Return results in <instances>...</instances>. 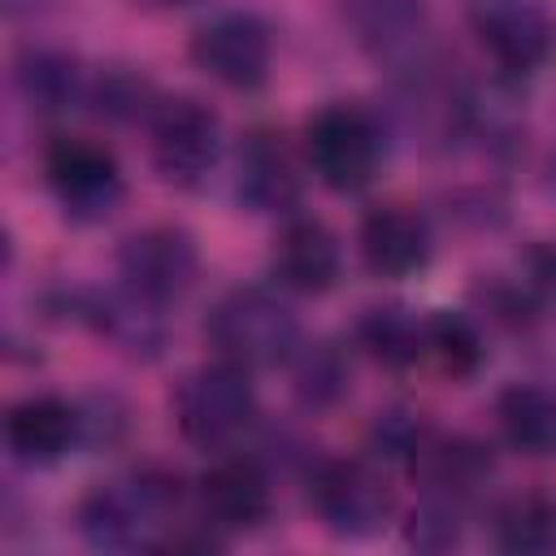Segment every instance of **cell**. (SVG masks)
I'll return each mask as SVG.
<instances>
[{
  "label": "cell",
  "instance_id": "obj_21",
  "mask_svg": "<svg viewBox=\"0 0 556 556\" xmlns=\"http://www.w3.org/2000/svg\"><path fill=\"white\" fill-rule=\"evenodd\" d=\"M356 343L387 369H408L426 356V317L417 321L400 304L365 308L356 321Z\"/></svg>",
  "mask_w": 556,
  "mask_h": 556
},
{
  "label": "cell",
  "instance_id": "obj_25",
  "mask_svg": "<svg viewBox=\"0 0 556 556\" xmlns=\"http://www.w3.org/2000/svg\"><path fill=\"white\" fill-rule=\"evenodd\" d=\"M460 534H465V500L447 491H426L404 526V539L417 552H447L460 543Z\"/></svg>",
  "mask_w": 556,
  "mask_h": 556
},
{
  "label": "cell",
  "instance_id": "obj_16",
  "mask_svg": "<svg viewBox=\"0 0 556 556\" xmlns=\"http://www.w3.org/2000/svg\"><path fill=\"white\" fill-rule=\"evenodd\" d=\"M78 317L91 321L104 339H113L130 356L152 361L165 348V313H161V304H148L130 287H117V291H104V295L100 291L87 295Z\"/></svg>",
  "mask_w": 556,
  "mask_h": 556
},
{
  "label": "cell",
  "instance_id": "obj_13",
  "mask_svg": "<svg viewBox=\"0 0 556 556\" xmlns=\"http://www.w3.org/2000/svg\"><path fill=\"white\" fill-rule=\"evenodd\" d=\"M269 269L278 278L282 291L295 295H321L339 282L343 274V248L334 239V230L317 217H295L278 230L274 239V256Z\"/></svg>",
  "mask_w": 556,
  "mask_h": 556
},
{
  "label": "cell",
  "instance_id": "obj_26",
  "mask_svg": "<svg viewBox=\"0 0 556 556\" xmlns=\"http://www.w3.org/2000/svg\"><path fill=\"white\" fill-rule=\"evenodd\" d=\"M434 439V430L421 421V413L413 408H387L378 413V421L369 426V447L378 460H395V465H417V456L426 452V443Z\"/></svg>",
  "mask_w": 556,
  "mask_h": 556
},
{
  "label": "cell",
  "instance_id": "obj_14",
  "mask_svg": "<svg viewBox=\"0 0 556 556\" xmlns=\"http://www.w3.org/2000/svg\"><path fill=\"white\" fill-rule=\"evenodd\" d=\"M430 222L413 204H378L361 222V256L378 278H413L430 261Z\"/></svg>",
  "mask_w": 556,
  "mask_h": 556
},
{
  "label": "cell",
  "instance_id": "obj_11",
  "mask_svg": "<svg viewBox=\"0 0 556 556\" xmlns=\"http://www.w3.org/2000/svg\"><path fill=\"white\" fill-rule=\"evenodd\" d=\"M269 473L261 469L256 456H222L213 460L200 482H195V504L200 517L222 530V534H243L256 530L269 517Z\"/></svg>",
  "mask_w": 556,
  "mask_h": 556
},
{
  "label": "cell",
  "instance_id": "obj_7",
  "mask_svg": "<svg viewBox=\"0 0 556 556\" xmlns=\"http://www.w3.org/2000/svg\"><path fill=\"white\" fill-rule=\"evenodd\" d=\"M43 178L74 222H104L122 204V165L104 143L87 135L52 139L43 152Z\"/></svg>",
  "mask_w": 556,
  "mask_h": 556
},
{
  "label": "cell",
  "instance_id": "obj_24",
  "mask_svg": "<svg viewBox=\"0 0 556 556\" xmlns=\"http://www.w3.org/2000/svg\"><path fill=\"white\" fill-rule=\"evenodd\" d=\"M291 382H295V400L304 408H330L348 395L352 382V365L343 356L339 343L321 339V343H304L291 356Z\"/></svg>",
  "mask_w": 556,
  "mask_h": 556
},
{
  "label": "cell",
  "instance_id": "obj_3",
  "mask_svg": "<svg viewBox=\"0 0 556 556\" xmlns=\"http://www.w3.org/2000/svg\"><path fill=\"white\" fill-rule=\"evenodd\" d=\"M304 161L321 187L352 195L374 182L382 165V126L361 104H321L304 122Z\"/></svg>",
  "mask_w": 556,
  "mask_h": 556
},
{
  "label": "cell",
  "instance_id": "obj_17",
  "mask_svg": "<svg viewBox=\"0 0 556 556\" xmlns=\"http://www.w3.org/2000/svg\"><path fill=\"white\" fill-rule=\"evenodd\" d=\"M339 13L361 48L387 61H408L417 52L426 0H339Z\"/></svg>",
  "mask_w": 556,
  "mask_h": 556
},
{
  "label": "cell",
  "instance_id": "obj_23",
  "mask_svg": "<svg viewBox=\"0 0 556 556\" xmlns=\"http://www.w3.org/2000/svg\"><path fill=\"white\" fill-rule=\"evenodd\" d=\"M426 356L447 374V378H473L486 361V343L473 317L456 308H434L426 317Z\"/></svg>",
  "mask_w": 556,
  "mask_h": 556
},
{
  "label": "cell",
  "instance_id": "obj_29",
  "mask_svg": "<svg viewBox=\"0 0 556 556\" xmlns=\"http://www.w3.org/2000/svg\"><path fill=\"white\" fill-rule=\"evenodd\" d=\"M135 4H143V9H182L191 0H135Z\"/></svg>",
  "mask_w": 556,
  "mask_h": 556
},
{
  "label": "cell",
  "instance_id": "obj_30",
  "mask_svg": "<svg viewBox=\"0 0 556 556\" xmlns=\"http://www.w3.org/2000/svg\"><path fill=\"white\" fill-rule=\"evenodd\" d=\"M552 182H556V156H552Z\"/></svg>",
  "mask_w": 556,
  "mask_h": 556
},
{
  "label": "cell",
  "instance_id": "obj_8",
  "mask_svg": "<svg viewBox=\"0 0 556 556\" xmlns=\"http://www.w3.org/2000/svg\"><path fill=\"white\" fill-rule=\"evenodd\" d=\"M191 65L230 91H256L274 65V35L256 13L230 9L191 35Z\"/></svg>",
  "mask_w": 556,
  "mask_h": 556
},
{
  "label": "cell",
  "instance_id": "obj_19",
  "mask_svg": "<svg viewBox=\"0 0 556 556\" xmlns=\"http://www.w3.org/2000/svg\"><path fill=\"white\" fill-rule=\"evenodd\" d=\"M491 539L500 552H513V556L556 552V495L547 491L508 495L491 517Z\"/></svg>",
  "mask_w": 556,
  "mask_h": 556
},
{
  "label": "cell",
  "instance_id": "obj_22",
  "mask_svg": "<svg viewBox=\"0 0 556 556\" xmlns=\"http://www.w3.org/2000/svg\"><path fill=\"white\" fill-rule=\"evenodd\" d=\"M13 83L35 113H65L78 100V65L56 48H26L13 65Z\"/></svg>",
  "mask_w": 556,
  "mask_h": 556
},
{
  "label": "cell",
  "instance_id": "obj_9",
  "mask_svg": "<svg viewBox=\"0 0 556 556\" xmlns=\"http://www.w3.org/2000/svg\"><path fill=\"white\" fill-rule=\"evenodd\" d=\"M122 287L148 304H178L200 278V248L182 226H143L117 248Z\"/></svg>",
  "mask_w": 556,
  "mask_h": 556
},
{
  "label": "cell",
  "instance_id": "obj_1",
  "mask_svg": "<svg viewBox=\"0 0 556 556\" xmlns=\"http://www.w3.org/2000/svg\"><path fill=\"white\" fill-rule=\"evenodd\" d=\"M174 508H178V478L161 469H135L126 482L91 486L74 508V526L83 543L96 552H135L156 543L152 530L165 526Z\"/></svg>",
  "mask_w": 556,
  "mask_h": 556
},
{
  "label": "cell",
  "instance_id": "obj_10",
  "mask_svg": "<svg viewBox=\"0 0 556 556\" xmlns=\"http://www.w3.org/2000/svg\"><path fill=\"white\" fill-rule=\"evenodd\" d=\"M469 22L486 56L508 78L534 74L552 52V22L534 0H473Z\"/></svg>",
  "mask_w": 556,
  "mask_h": 556
},
{
  "label": "cell",
  "instance_id": "obj_27",
  "mask_svg": "<svg viewBox=\"0 0 556 556\" xmlns=\"http://www.w3.org/2000/svg\"><path fill=\"white\" fill-rule=\"evenodd\" d=\"M91 100H96V113H100V117H113V122H135V117H143V122H148V113H152V104H156L161 96L152 91L148 78H139V74H130V70H109V74L96 83Z\"/></svg>",
  "mask_w": 556,
  "mask_h": 556
},
{
  "label": "cell",
  "instance_id": "obj_4",
  "mask_svg": "<svg viewBox=\"0 0 556 556\" xmlns=\"http://www.w3.org/2000/svg\"><path fill=\"white\" fill-rule=\"evenodd\" d=\"M174 421L195 447H226L256 421V387L243 365L213 361L191 369L174 391Z\"/></svg>",
  "mask_w": 556,
  "mask_h": 556
},
{
  "label": "cell",
  "instance_id": "obj_2",
  "mask_svg": "<svg viewBox=\"0 0 556 556\" xmlns=\"http://www.w3.org/2000/svg\"><path fill=\"white\" fill-rule=\"evenodd\" d=\"M204 334L226 361H235L243 369H265V365H282L295 356L300 317L274 287L248 282V287H230L213 300V308L204 317Z\"/></svg>",
  "mask_w": 556,
  "mask_h": 556
},
{
  "label": "cell",
  "instance_id": "obj_5",
  "mask_svg": "<svg viewBox=\"0 0 556 556\" xmlns=\"http://www.w3.org/2000/svg\"><path fill=\"white\" fill-rule=\"evenodd\" d=\"M391 482L365 456H330L308 473V508L334 539H369L391 517Z\"/></svg>",
  "mask_w": 556,
  "mask_h": 556
},
{
  "label": "cell",
  "instance_id": "obj_28",
  "mask_svg": "<svg viewBox=\"0 0 556 556\" xmlns=\"http://www.w3.org/2000/svg\"><path fill=\"white\" fill-rule=\"evenodd\" d=\"M0 4H4V17H30L52 0H0Z\"/></svg>",
  "mask_w": 556,
  "mask_h": 556
},
{
  "label": "cell",
  "instance_id": "obj_15",
  "mask_svg": "<svg viewBox=\"0 0 556 556\" xmlns=\"http://www.w3.org/2000/svg\"><path fill=\"white\" fill-rule=\"evenodd\" d=\"M235 191L252 213H282L300 200V169H295V161L278 135L252 130L243 139Z\"/></svg>",
  "mask_w": 556,
  "mask_h": 556
},
{
  "label": "cell",
  "instance_id": "obj_12",
  "mask_svg": "<svg viewBox=\"0 0 556 556\" xmlns=\"http://www.w3.org/2000/svg\"><path fill=\"white\" fill-rule=\"evenodd\" d=\"M83 443V408L61 395H26L4 413V447L22 465H56Z\"/></svg>",
  "mask_w": 556,
  "mask_h": 556
},
{
  "label": "cell",
  "instance_id": "obj_18",
  "mask_svg": "<svg viewBox=\"0 0 556 556\" xmlns=\"http://www.w3.org/2000/svg\"><path fill=\"white\" fill-rule=\"evenodd\" d=\"M495 421L513 452L556 456V391L539 382H508L495 395Z\"/></svg>",
  "mask_w": 556,
  "mask_h": 556
},
{
  "label": "cell",
  "instance_id": "obj_20",
  "mask_svg": "<svg viewBox=\"0 0 556 556\" xmlns=\"http://www.w3.org/2000/svg\"><path fill=\"white\" fill-rule=\"evenodd\" d=\"M413 473L426 478V491H447V495L469 500L491 478V447L478 439H460V434H452V439L434 434L426 443V452L417 456Z\"/></svg>",
  "mask_w": 556,
  "mask_h": 556
},
{
  "label": "cell",
  "instance_id": "obj_6",
  "mask_svg": "<svg viewBox=\"0 0 556 556\" xmlns=\"http://www.w3.org/2000/svg\"><path fill=\"white\" fill-rule=\"evenodd\" d=\"M148 148L165 182L195 187L217 165L222 122L195 96H161L148 113Z\"/></svg>",
  "mask_w": 556,
  "mask_h": 556
}]
</instances>
